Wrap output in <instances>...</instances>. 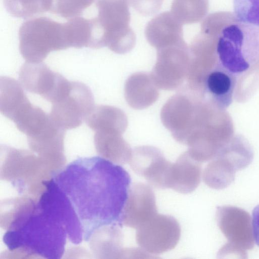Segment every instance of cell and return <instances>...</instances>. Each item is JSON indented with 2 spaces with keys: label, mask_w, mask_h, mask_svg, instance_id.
Wrapping results in <instances>:
<instances>
[{
  "label": "cell",
  "mask_w": 259,
  "mask_h": 259,
  "mask_svg": "<svg viewBox=\"0 0 259 259\" xmlns=\"http://www.w3.org/2000/svg\"><path fill=\"white\" fill-rule=\"evenodd\" d=\"M52 177L69 200L89 241L101 228L122 226L131 183L128 172L100 156L79 158Z\"/></svg>",
  "instance_id": "1"
},
{
  "label": "cell",
  "mask_w": 259,
  "mask_h": 259,
  "mask_svg": "<svg viewBox=\"0 0 259 259\" xmlns=\"http://www.w3.org/2000/svg\"><path fill=\"white\" fill-rule=\"evenodd\" d=\"M4 212V242L16 254L60 258L73 227L66 210L45 194L24 195L10 200Z\"/></svg>",
  "instance_id": "2"
},
{
  "label": "cell",
  "mask_w": 259,
  "mask_h": 259,
  "mask_svg": "<svg viewBox=\"0 0 259 259\" xmlns=\"http://www.w3.org/2000/svg\"><path fill=\"white\" fill-rule=\"evenodd\" d=\"M0 111L27 136L31 149L64 141L65 131L55 123L50 114L30 102L18 81L9 82L1 88Z\"/></svg>",
  "instance_id": "3"
},
{
  "label": "cell",
  "mask_w": 259,
  "mask_h": 259,
  "mask_svg": "<svg viewBox=\"0 0 259 259\" xmlns=\"http://www.w3.org/2000/svg\"><path fill=\"white\" fill-rule=\"evenodd\" d=\"M19 39L21 54L28 62H42L51 52L70 48L65 24L45 17L23 23Z\"/></svg>",
  "instance_id": "4"
},
{
  "label": "cell",
  "mask_w": 259,
  "mask_h": 259,
  "mask_svg": "<svg viewBox=\"0 0 259 259\" xmlns=\"http://www.w3.org/2000/svg\"><path fill=\"white\" fill-rule=\"evenodd\" d=\"M95 18L102 31L103 46L119 54L131 50L136 34L130 26L128 0H95Z\"/></svg>",
  "instance_id": "5"
},
{
  "label": "cell",
  "mask_w": 259,
  "mask_h": 259,
  "mask_svg": "<svg viewBox=\"0 0 259 259\" xmlns=\"http://www.w3.org/2000/svg\"><path fill=\"white\" fill-rule=\"evenodd\" d=\"M95 107L90 89L82 82L72 81L68 93L52 104L49 114L55 124L66 131L81 125Z\"/></svg>",
  "instance_id": "6"
},
{
  "label": "cell",
  "mask_w": 259,
  "mask_h": 259,
  "mask_svg": "<svg viewBox=\"0 0 259 259\" xmlns=\"http://www.w3.org/2000/svg\"><path fill=\"white\" fill-rule=\"evenodd\" d=\"M217 220L220 228L229 240L218 255H246L244 251L252 248L254 239L248 213L237 207H219L217 210Z\"/></svg>",
  "instance_id": "7"
},
{
  "label": "cell",
  "mask_w": 259,
  "mask_h": 259,
  "mask_svg": "<svg viewBox=\"0 0 259 259\" xmlns=\"http://www.w3.org/2000/svg\"><path fill=\"white\" fill-rule=\"evenodd\" d=\"M181 227L173 217L158 213L137 229V244L147 253L158 254L174 249L181 237Z\"/></svg>",
  "instance_id": "8"
},
{
  "label": "cell",
  "mask_w": 259,
  "mask_h": 259,
  "mask_svg": "<svg viewBox=\"0 0 259 259\" xmlns=\"http://www.w3.org/2000/svg\"><path fill=\"white\" fill-rule=\"evenodd\" d=\"M128 163L133 170L151 186L158 189L168 188L172 163L159 149L151 146L137 147L132 151Z\"/></svg>",
  "instance_id": "9"
},
{
  "label": "cell",
  "mask_w": 259,
  "mask_h": 259,
  "mask_svg": "<svg viewBox=\"0 0 259 259\" xmlns=\"http://www.w3.org/2000/svg\"><path fill=\"white\" fill-rule=\"evenodd\" d=\"M157 213L152 189L142 183L134 184L130 188L121 218L122 225L138 229Z\"/></svg>",
  "instance_id": "10"
},
{
  "label": "cell",
  "mask_w": 259,
  "mask_h": 259,
  "mask_svg": "<svg viewBox=\"0 0 259 259\" xmlns=\"http://www.w3.org/2000/svg\"><path fill=\"white\" fill-rule=\"evenodd\" d=\"M20 83L27 91L49 101L64 77L42 62H26L19 74Z\"/></svg>",
  "instance_id": "11"
},
{
  "label": "cell",
  "mask_w": 259,
  "mask_h": 259,
  "mask_svg": "<svg viewBox=\"0 0 259 259\" xmlns=\"http://www.w3.org/2000/svg\"><path fill=\"white\" fill-rule=\"evenodd\" d=\"M182 24L170 12L159 14L147 24L145 36L157 50L184 41Z\"/></svg>",
  "instance_id": "12"
},
{
  "label": "cell",
  "mask_w": 259,
  "mask_h": 259,
  "mask_svg": "<svg viewBox=\"0 0 259 259\" xmlns=\"http://www.w3.org/2000/svg\"><path fill=\"white\" fill-rule=\"evenodd\" d=\"M201 162L187 151L180 156L170 167L168 188L182 194L193 192L198 186L201 176Z\"/></svg>",
  "instance_id": "13"
},
{
  "label": "cell",
  "mask_w": 259,
  "mask_h": 259,
  "mask_svg": "<svg viewBox=\"0 0 259 259\" xmlns=\"http://www.w3.org/2000/svg\"><path fill=\"white\" fill-rule=\"evenodd\" d=\"M235 84L234 74L220 61L205 79L207 93L213 103L221 109H226L231 104Z\"/></svg>",
  "instance_id": "14"
},
{
  "label": "cell",
  "mask_w": 259,
  "mask_h": 259,
  "mask_svg": "<svg viewBox=\"0 0 259 259\" xmlns=\"http://www.w3.org/2000/svg\"><path fill=\"white\" fill-rule=\"evenodd\" d=\"M117 129L108 128L95 131L94 143L97 152L118 164L128 163L132 151L121 138Z\"/></svg>",
  "instance_id": "15"
},
{
  "label": "cell",
  "mask_w": 259,
  "mask_h": 259,
  "mask_svg": "<svg viewBox=\"0 0 259 259\" xmlns=\"http://www.w3.org/2000/svg\"><path fill=\"white\" fill-rule=\"evenodd\" d=\"M67 37L70 47L95 49V30L93 19L76 17L65 23Z\"/></svg>",
  "instance_id": "16"
},
{
  "label": "cell",
  "mask_w": 259,
  "mask_h": 259,
  "mask_svg": "<svg viewBox=\"0 0 259 259\" xmlns=\"http://www.w3.org/2000/svg\"><path fill=\"white\" fill-rule=\"evenodd\" d=\"M207 0H173L170 12L182 24L200 21L206 13Z\"/></svg>",
  "instance_id": "17"
},
{
  "label": "cell",
  "mask_w": 259,
  "mask_h": 259,
  "mask_svg": "<svg viewBox=\"0 0 259 259\" xmlns=\"http://www.w3.org/2000/svg\"><path fill=\"white\" fill-rule=\"evenodd\" d=\"M4 3L12 16L26 19L50 11L52 0H4Z\"/></svg>",
  "instance_id": "18"
},
{
  "label": "cell",
  "mask_w": 259,
  "mask_h": 259,
  "mask_svg": "<svg viewBox=\"0 0 259 259\" xmlns=\"http://www.w3.org/2000/svg\"><path fill=\"white\" fill-rule=\"evenodd\" d=\"M94 0H52L50 12L68 19L78 17Z\"/></svg>",
  "instance_id": "19"
},
{
  "label": "cell",
  "mask_w": 259,
  "mask_h": 259,
  "mask_svg": "<svg viewBox=\"0 0 259 259\" xmlns=\"http://www.w3.org/2000/svg\"><path fill=\"white\" fill-rule=\"evenodd\" d=\"M233 4L239 22L259 26V0H233Z\"/></svg>",
  "instance_id": "20"
},
{
  "label": "cell",
  "mask_w": 259,
  "mask_h": 259,
  "mask_svg": "<svg viewBox=\"0 0 259 259\" xmlns=\"http://www.w3.org/2000/svg\"><path fill=\"white\" fill-rule=\"evenodd\" d=\"M130 2L133 8L144 16L156 14L163 3V0H130Z\"/></svg>",
  "instance_id": "21"
},
{
  "label": "cell",
  "mask_w": 259,
  "mask_h": 259,
  "mask_svg": "<svg viewBox=\"0 0 259 259\" xmlns=\"http://www.w3.org/2000/svg\"><path fill=\"white\" fill-rule=\"evenodd\" d=\"M252 221L253 238L259 246V204L252 211Z\"/></svg>",
  "instance_id": "22"
}]
</instances>
